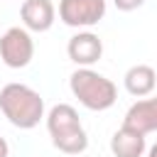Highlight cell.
I'll use <instances>...</instances> for the list:
<instances>
[{"instance_id":"cell-13","label":"cell","mask_w":157,"mask_h":157,"mask_svg":"<svg viewBox=\"0 0 157 157\" xmlns=\"http://www.w3.org/2000/svg\"><path fill=\"white\" fill-rule=\"evenodd\" d=\"M147 157H157V142H155V145L147 150Z\"/></svg>"},{"instance_id":"cell-9","label":"cell","mask_w":157,"mask_h":157,"mask_svg":"<svg viewBox=\"0 0 157 157\" xmlns=\"http://www.w3.org/2000/svg\"><path fill=\"white\" fill-rule=\"evenodd\" d=\"M110 152L115 157H142L147 152V140L142 132L120 125L110 137Z\"/></svg>"},{"instance_id":"cell-6","label":"cell","mask_w":157,"mask_h":157,"mask_svg":"<svg viewBox=\"0 0 157 157\" xmlns=\"http://www.w3.org/2000/svg\"><path fill=\"white\" fill-rule=\"evenodd\" d=\"M66 54L69 59L78 66V69H91L101 56H103V42L96 32L91 29H78L69 44H66Z\"/></svg>"},{"instance_id":"cell-10","label":"cell","mask_w":157,"mask_h":157,"mask_svg":"<svg viewBox=\"0 0 157 157\" xmlns=\"http://www.w3.org/2000/svg\"><path fill=\"white\" fill-rule=\"evenodd\" d=\"M123 83H125V91L135 98H145L155 91L157 86V71L147 64H135L125 71L123 76Z\"/></svg>"},{"instance_id":"cell-11","label":"cell","mask_w":157,"mask_h":157,"mask_svg":"<svg viewBox=\"0 0 157 157\" xmlns=\"http://www.w3.org/2000/svg\"><path fill=\"white\" fill-rule=\"evenodd\" d=\"M113 5H115L120 12H132V10L142 7V5H145V0H113Z\"/></svg>"},{"instance_id":"cell-5","label":"cell","mask_w":157,"mask_h":157,"mask_svg":"<svg viewBox=\"0 0 157 157\" xmlns=\"http://www.w3.org/2000/svg\"><path fill=\"white\" fill-rule=\"evenodd\" d=\"M34 56V39L25 27H10L0 37V59L10 69H25Z\"/></svg>"},{"instance_id":"cell-12","label":"cell","mask_w":157,"mask_h":157,"mask_svg":"<svg viewBox=\"0 0 157 157\" xmlns=\"http://www.w3.org/2000/svg\"><path fill=\"white\" fill-rule=\"evenodd\" d=\"M0 157H10V145L5 137H0Z\"/></svg>"},{"instance_id":"cell-7","label":"cell","mask_w":157,"mask_h":157,"mask_svg":"<svg viewBox=\"0 0 157 157\" xmlns=\"http://www.w3.org/2000/svg\"><path fill=\"white\" fill-rule=\"evenodd\" d=\"M20 20L29 32H47L56 20V7L52 0H25L20 7Z\"/></svg>"},{"instance_id":"cell-3","label":"cell","mask_w":157,"mask_h":157,"mask_svg":"<svg viewBox=\"0 0 157 157\" xmlns=\"http://www.w3.org/2000/svg\"><path fill=\"white\" fill-rule=\"evenodd\" d=\"M69 88L74 98L88 110H108L118 101V86L93 69H76L69 76Z\"/></svg>"},{"instance_id":"cell-8","label":"cell","mask_w":157,"mask_h":157,"mask_svg":"<svg viewBox=\"0 0 157 157\" xmlns=\"http://www.w3.org/2000/svg\"><path fill=\"white\" fill-rule=\"evenodd\" d=\"M123 125L147 135V132H157V96L150 98H137L123 118Z\"/></svg>"},{"instance_id":"cell-4","label":"cell","mask_w":157,"mask_h":157,"mask_svg":"<svg viewBox=\"0 0 157 157\" xmlns=\"http://www.w3.org/2000/svg\"><path fill=\"white\" fill-rule=\"evenodd\" d=\"M105 0H59V20L74 29H88L105 17Z\"/></svg>"},{"instance_id":"cell-1","label":"cell","mask_w":157,"mask_h":157,"mask_svg":"<svg viewBox=\"0 0 157 157\" xmlns=\"http://www.w3.org/2000/svg\"><path fill=\"white\" fill-rule=\"evenodd\" d=\"M0 110L10 125L20 130H32L44 115V98L27 83H7L0 88Z\"/></svg>"},{"instance_id":"cell-2","label":"cell","mask_w":157,"mask_h":157,"mask_svg":"<svg viewBox=\"0 0 157 157\" xmlns=\"http://www.w3.org/2000/svg\"><path fill=\"white\" fill-rule=\"evenodd\" d=\"M47 130L52 137V145L71 157H78L88 147V132L81 125V118L74 105L69 103H56L47 113Z\"/></svg>"}]
</instances>
